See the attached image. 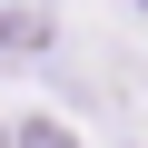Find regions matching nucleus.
<instances>
[{
    "instance_id": "obj_2",
    "label": "nucleus",
    "mask_w": 148,
    "mask_h": 148,
    "mask_svg": "<svg viewBox=\"0 0 148 148\" xmlns=\"http://www.w3.org/2000/svg\"><path fill=\"white\" fill-rule=\"evenodd\" d=\"M20 148H79V138H69L59 119H30V128H20Z\"/></svg>"
},
{
    "instance_id": "obj_1",
    "label": "nucleus",
    "mask_w": 148,
    "mask_h": 148,
    "mask_svg": "<svg viewBox=\"0 0 148 148\" xmlns=\"http://www.w3.org/2000/svg\"><path fill=\"white\" fill-rule=\"evenodd\" d=\"M49 49V10H0V59H40Z\"/></svg>"
},
{
    "instance_id": "obj_3",
    "label": "nucleus",
    "mask_w": 148,
    "mask_h": 148,
    "mask_svg": "<svg viewBox=\"0 0 148 148\" xmlns=\"http://www.w3.org/2000/svg\"><path fill=\"white\" fill-rule=\"evenodd\" d=\"M128 10H148V0H128Z\"/></svg>"
}]
</instances>
